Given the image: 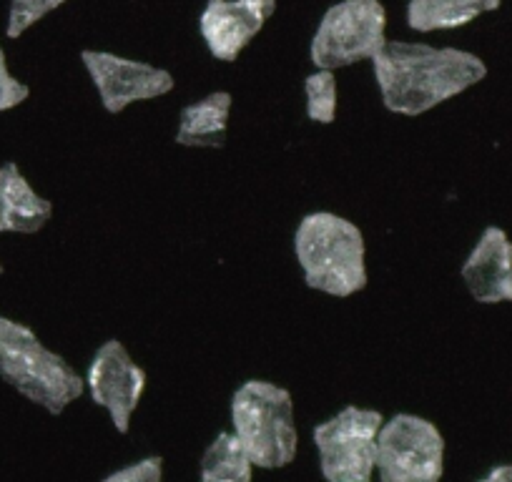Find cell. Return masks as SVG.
Here are the masks:
<instances>
[{"instance_id":"cell-11","label":"cell","mask_w":512,"mask_h":482,"mask_svg":"<svg viewBox=\"0 0 512 482\" xmlns=\"http://www.w3.org/2000/svg\"><path fill=\"white\" fill-rule=\"evenodd\" d=\"M462 282L480 304L512 302V241L500 226H487L462 264Z\"/></svg>"},{"instance_id":"cell-3","label":"cell","mask_w":512,"mask_h":482,"mask_svg":"<svg viewBox=\"0 0 512 482\" xmlns=\"http://www.w3.org/2000/svg\"><path fill=\"white\" fill-rule=\"evenodd\" d=\"M0 377L51 415H61L86 392V380L66 357L48 349L31 327L8 317H0Z\"/></svg>"},{"instance_id":"cell-4","label":"cell","mask_w":512,"mask_h":482,"mask_svg":"<svg viewBox=\"0 0 512 482\" xmlns=\"http://www.w3.org/2000/svg\"><path fill=\"white\" fill-rule=\"evenodd\" d=\"M234 437L254 467L282 470L299 450L297 417L289 390L267 380H249L231 397Z\"/></svg>"},{"instance_id":"cell-16","label":"cell","mask_w":512,"mask_h":482,"mask_svg":"<svg viewBox=\"0 0 512 482\" xmlns=\"http://www.w3.org/2000/svg\"><path fill=\"white\" fill-rule=\"evenodd\" d=\"M304 96H307V118L314 124H334L337 118V78L334 71H314L304 81Z\"/></svg>"},{"instance_id":"cell-12","label":"cell","mask_w":512,"mask_h":482,"mask_svg":"<svg viewBox=\"0 0 512 482\" xmlns=\"http://www.w3.org/2000/svg\"><path fill=\"white\" fill-rule=\"evenodd\" d=\"M51 216L53 204L33 189L18 164L0 166V234H36Z\"/></svg>"},{"instance_id":"cell-19","label":"cell","mask_w":512,"mask_h":482,"mask_svg":"<svg viewBox=\"0 0 512 482\" xmlns=\"http://www.w3.org/2000/svg\"><path fill=\"white\" fill-rule=\"evenodd\" d=\"M28 96H31V88L8 71L6 51L0 46V111H11V108L21 106L23 101H28Z\"/></svg>"},{"instance_id":"cell-18","label":"cell","mask_w":512,"mask_h":482,"mask_svg":"<svg viewBox=\"0 0 512 482\" xmlns=\"http://www.w3.org/2000/svg\"><path fill=\"white\" fill-rule=\"evenodd\" d=\"M101 482H164V460L161 457H144L134 465L111 472Z\"/></svg>"},{"instance_id":"cell-2","label":"cell","mask_w":512,"mask_h":482,"mask_svg":"<svg viewBox=\"0 0 512 482\" xmlns=\"http://www.w3.org/2000/svg\"><path fill=\"white\" fill-rule=\"evenodd\" d=\"M294 254L309 289L347 299L367 287V247L354 221L332 211L307 214L294 234Z\"/></svg>"},{"instance_id":"cell-21","label":"cell","mask_w":512,"mask_h":482,"mask_svg":"<svg viewBox=\"0 0 512 482\" xmlns=\"http://www.w3.org/2000/svg\"><path fill=\"white\" fill-rule=\"evenodd\" d=\"M0 274H3V264H0Z\"/></svg>"},{"instance_id":"cell-20","label":"cell","mask_w":512,"mask_h":482,"mask_svg":"<svg viewBox=\"0 0 512 482\" xmlns=\"http://www.w3.org/2000/svg\"><path fill=\"white\" fill-rule=\"evenodd\" d=\"M480 482H512V465H500L487 472Z\"/></svg>"},{"instance_id":"cell-14","label":"cell","mask_w":512,"mask_h":482,"mask_svg":"<svg viewBox=\"0 0 512 482\" xmlns=\"http://www.w3.org/2000/svg\"><path fill=\"white\" fill-rule=\"evenodd\" d=\"M502 0H410L407 26L417 33L452 31L500 8Z\"/></svg>"},{"instance_id":"cell-1","label":"cell","mask_w":512,"mask_h":482,"mask_svg":"<svg viewBox=\"0 0 512 482\" xmlns=\"http://www.w3.org/2000/svg\"><path fill=\"white\" fill-rule=\"evenodd\" d=\"M372 68L384 108L400 116H422L487 76L475 53L405 41L384 43Z\"/></svg>"},{"instance_id":"cell-6","label":"cell","mask_w":512,"mask_h":482,"mask_svg":"<svg viewBox=\"0 0 512 482\" xmlns=\"http://www.w3.org/2000/svg\"><path fill=\"white\" fill-rule=\"evenodd\" d=\"M384 417L369 407L349 405L314 427L312 440L327 482H374L377 435Z\"/></svg>"},{"instance_id":"cell-7","label":"cell","mask_w":512,"mask_h":482,"mask_svg":"<svg viewBox=\"0 0 512 482\" xmlns=\"http://www.w3.org/2000/svg\"><path fill=\"white\" fill-rule=\"evenodd\" d=\"M379 482H440L445 475V437L430 420L395 415L377 435Z\"/></svg>"},{"instance_id":"cell-17","label":"cell","mask_w":512,"mask_h":482,"mask_svg":"<svg viewBox=\"0 0 512 482\" xmlns=\"http://www.w3.org/2000/svg\"><path fill=\"white\" fill-rule=\"evenodd\" d=\"M68 0H11V8H8V26L6 36L11 41L21 38L28 28L36 26L38 21L53 13L56 8H61Z\"/></svg>"},{"instance_id":"cell-9","label":"cell","mask_w":512,"mask_h":482,"mask_svg":"<svg viewBox=\"0 0 512 482\" xmlns=\"http://www.w3.org/2000/svg\"><path fill=\"white\" fill-rule=\"evenodd\" d=\"M86 387L93 402L108 412L116 432L126 435L146 390V370L136 365L123 342L108 339L98 347L88 365Z\"/></svg>"},{"instance_id":"cell-13","label":"cell","mask_w":512,"mask_h":482,"mask_svg":"<svg viewBox=\"0 0 512 482\" xmlns=\"http://www.w3.org/2000/svg\"><path fill=\"white\" fill-rule=\"evenodd\" d=\"M231 93L214 91L184 106L176 129V144L191 149H224L229 136Z\"/></svg>"},{"instance_id":"cell-10","label":"cell","mask_w":512,"mask_h":482,"mask_svg":"<svg viewBox=\"0 0 512 482\" xmlns=\"http://www.w3.org/2000/svg\"><path fill=\"white\" fill-rule=\"evenodd\" d=\"M277 11V0H206L199 33L216 61L231 63Z\"/></svg>"},{"instance_id":"cell-15","label":"cell","mask_w":512,"mask_h":482,"mask_svg":"<svg viewBox=\"0 0 512 482\" xmlns=\"http://www.w3.org/2000/svg\"><path fill=\"white\" fill-rule=\"evenodd\" d=\"M201 482H254V462L234 432H221L201 457Z\"/></svg>"},{"instance_id":"cell-5","label":"cell","mask_w":512,"mask_h":482,"mask_svg":"<svg viewBox=\"0 0 512 482\" xmlns=\"http://www.w3.org/2000/svg\"><path fill=\"white\" fill-rule=\"evenodd\" d=\"M387 43V11L379 0H339L319 21L309 46L317 71L372 61Z\"/></svg>"},{"instance_id":"cell-8","label":"cell","mask_w":512,"mask_h":482,"mask_svg":"<svg viewBox=\"0 0 512 482\" xmlns=\"http://www.w3.org/2000/svg\"><path fill=\"white\" fill-rule=\"evenodd\" d=\"M81 61L108 113H121L131 103L154 101L174 91V76L151 63L108 51H81Z\"/></svg>"}]
</instances>
